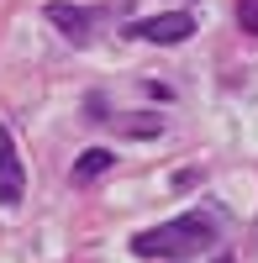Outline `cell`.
I'll return each mask as SVG.
<instances>
[{"mask_svg": "<svg viewBox=\"0 0 258 263\" xmlns=\"http://www.w3.org/2000/svg\"><path fill=\"white\" fill-rule=\"evenodd\" d=\"M216 237L222 227L211 221L206 211H190V216H174V221H163V227H148L132 237V253L137 258H163V263H185V258H195L206 248H216Z\"/></svg>", "mask_w": 258, "mask_h": 263, "instance_id": "6da1fadb", "label": "cell"}, {"mask_svg": "<svg viewBox=\"0 0 258 263\" xmlns=\"http://www.w3.org/2000/svg\"><path fill=\"white\" fill-rule=\"evenodd\" d=\"M126 37H137V42H158V48H174V42L195 37V16H190V11H158V16L132 21V27H126Z\"/></svg>", "mask_w": 258, "mask_h": 263, "instance_id": "7a4b0ae2", "label": "cell"}, {"mask_svg": "<svg viewBox=\"0 0 258 263\" xmlns=\"http://www.w3.org/2000/svg\"><path fill=\"white\" fill-rule=\"evenodd\" d=\"M21 195H27L21 153H16V137H11V126L0 121V205H21Z\"/></svg>", "mask_w": 258, "mask_h": 263, "instance_id": "3957f363", "label": "cell"}, {"mask_svg": "<svg viewBox=\"0 0 258 263\" xmlns=\"http://www.w3.org/2000/svg\"><path fill=\"white\" fill-rule=\"evenodd\" d=\"M42 16H48L53 27L69 37V42H90V37H95V21H100L95 11H84V6H63V0H53Z\"/></svg>", "mask_w": 258, "mask_h": 263, "instance_id": "277c9868", "label": "cell"}, {"mask_svg": "<svg viewBox=\"0 0 258 263\" xmlns=\"http://www.w3.org/2000/svg\"><path fill=\"white\" fill-rule=\"evenodd\" d=\"M111 163H116V158H111L105 147H90V153H79V158H74V184H95V179H100V174L111 168Z\"/></svg>", "mask_w": 258, "mask_h": 263, "instance_id": "5b68a950", "label": "cell"}, {"mask_svg": "<svg viewBox=\"0 0 258 263\" xmlns=\"http://www.w3.org/2000/svg\"><path fill=\"white\" fill-rule=\"evenodd\" d=\"M111 126H121L126 137H158V132H163V121H158V116H116Z\"/></svg>", "mask_w": 258, "mask_h": 263, "instance_id": "8992f818", "label": "cell"}, {"mask_svg": "<svg viewBox=\"0 0 258 263\" xmlns=\"http://www.w3.org/2000/svg\"><path fill=\"white\" fill-rule=\"evenodd\" d=\"M237 27L248 37H258V0H237Z\"/></svg>", "mask_w": 258, "mask_h": 263, "instance_id": "52a82bcc", "label": "cell"}, {"mask_svg": "<svg viewBox=\"0 0 258 263\" xmlns=\"http://www.w3.org/2000/svg\"><path fill=\"white\" fill-rule=\"evenodd\" d=\"M216 263H232V258H216Z\"/></svg>", "mask_w": 258, "mask_h": 263, "instance_id": "ba28073f", "label": "cell"}]
</instances>
